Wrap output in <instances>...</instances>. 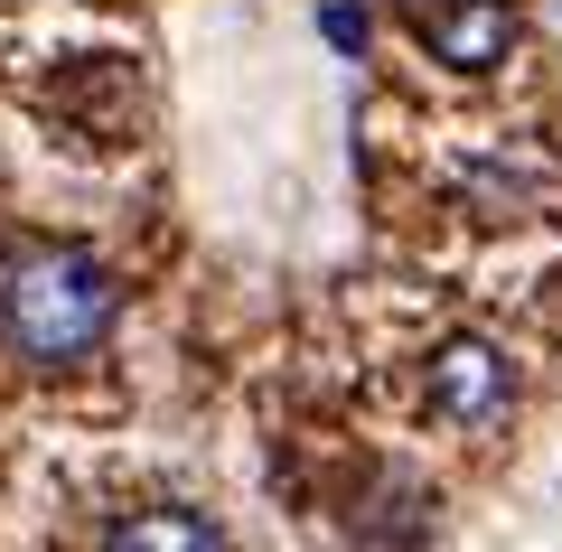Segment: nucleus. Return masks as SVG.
I'll return each instance as SVG.
<instances>
[{
    "label": "nucleus",
    "mask_w": 562,
    "mask_h": 552,
    "mask_svg": "<svg viewBox=\"0 0 562 552\" xmlns=\"http://www.w3.org/2000/svg\"><path fill=\"white\" fill-rule=\"evenodd\" d=\"M122 281L103 272L85 244H10V272H0V337L29 356V365H76L113 337Z\"/></svg>",
    "instance_id": "obj_1"
},
{
    "label": "nucleus",
    "mask_w": 562,
    "mask_h": 552,
    "mask_svg": "<svg viewBox=\"0 0 562 552\" xmlns=\"http://www.w3.org/2000/svg\"><path fill=\"white\" fill-rule=\"evenodd\" d=\"M413 38L450 66V76H487L516 47V10L506 0H413Z\"/></svg>",
    "instance_id": "obj_2"
},
{
    "label": "nucleus",
    "mask_w": 562,
    "mask_h": 552,
    "mask_svg": "<svg viewBox=\"0 0 562 552\" xmlns=\"http://www.w3.org/2000/svg\"><path fill=\"white\" fill-rule=\"evenodd\" d=\"M506 394H516V375H506V356L487 337H450L431 356V413L441 421H497Z\"/></svg>",
    "instance_id": "obj_3"
},
{
    "label": "nucleus",
    "mask_w": 562,
    "mask_h": 552,
    "mask_svg": "<svg viewBox=\"0 0 562 552\" xmlns=\"http://www.w3.org/2000/svg\"><path fill=\"white\" fill-rule=\"evenodd\" d=\"M103 552H225V533L188 506H150V515H122Z\"/></svg>",
    "instance_id": "obj_4"
},
{
    "label": "nucleus",
    "mask_w": 562,
    "mask_h": 552,
    "mask_svg": "<svg viewBox=\"0 0 562 552\" xmlns=\"http://www.w3.org/2000/svg\"><path fill=\"white\" fill-rule=\"evenodd\" d=\"M328 38H338V47H366V10H347V0H328Z\"/></svg>",
    "instance_id": "obj_5"
}]
</instances>
